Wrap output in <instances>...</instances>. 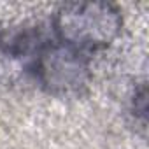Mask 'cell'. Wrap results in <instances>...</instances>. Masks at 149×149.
<instances>
[{"instance_id":"1","label":"cell","mask_w":149,"mask_h":149,"mask_svg":"<svg viewBox=\"0 0 149 149\" xmlns=\"http://www.w3.org/2000/svg\"><path fill=\"white\" fill-rule=\"evenodd\" d=\"M19 44V42H18ZM30 58L28 67L35 79L54 93L76 91L86 84L90 70V54L72 47L56 37L28 35L18 47Z\"/></svg>"},{"instance_id":"2","label":"cell","mask_w":149,"mask_h":149,"mask_svg":"<svg viewBox=\"0 0 149 149\" xmlns=\"http://www.w3.org/2000/svg\"><path fill=\"white\" fill-rule=\"evenodd\" d=\"M119 28L121 16L111 4L61 6L51 21L53 37L86 54L107 47Z\"/></svg>"}]
</instances>
